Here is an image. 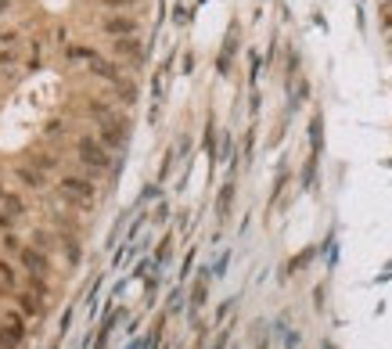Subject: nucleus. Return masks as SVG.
Segmentation results:
<instances>
[{"instance_id":"obj_1","label":"nucleus","mask_w":392,"mask_h":349,"mask_svg":"<svg viewBox=\"0 0 392 349\" xmlns=\"http://www.w3.org/2000/svg\"><path fill=\"white\" fill-rule=\"evenodd\" d=\"M79 155H83L87 162H94L97 170H105V166H108V155L101 152V145H97V140H83V145H79Z\"/></svg>"}]
</instances>
